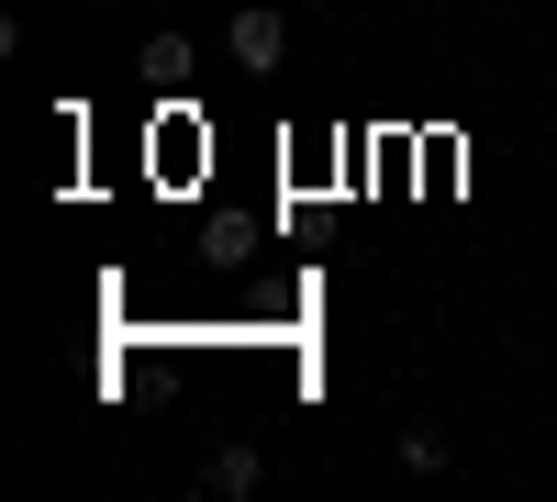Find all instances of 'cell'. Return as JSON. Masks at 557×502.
I'll list each match as a JSON object with an SVG mask.
<instances>
[{"label": "cell", "instance_id": "3", "mask_svg": "<svg viewBox=\"0 0 557 502\" xmlns=\"http://www.w3.org/2000/svg\"><path fill=\"white\" fill-rule=\"evenodd\" d=\"M391 458H401V469H446V436H435V425H401Z\"/></svg>", "mask_w": 557, "mask_h": 502}, {"label": "cell", "instance_id": "2", "mask_svg": "<svg viewBox=\"0 0 557 502\" xmlns=\"http://www.w3.org/2000/svg\"><path fill=\"white\" fill-rule=\"evenodd\" d=\"M268 480V458H257V446H212V458H201V491H223V502H246Z\"/></svg>", "mask_w": 557, "mask_h": 502}, {"label": "cell", "instance_id": "1", "mask_svg": "<svg viewBox=\"0 0 557 502\" xmlns=\"http://www.w3.org/2000/svg\"><path fill=\"white\" fill-rule=\"evenodd\" d=\"M278 57H290V12H278V0H235V68L257 78Z\"/></svg>", "mask_w": 557, "mask_h": 502}]
</instances>
